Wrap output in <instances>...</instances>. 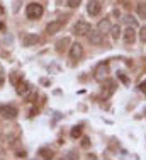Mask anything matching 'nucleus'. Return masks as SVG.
<instances>
[{
    "instance_id": "nucleus-1",
    "label": "nucleus",
    "mask_w": 146,
    "mask_h": 160,
    "mask_svg": "<svg viewBox=\"0 0 146 160\" xmlns=\"http://www.w3.org/2000/svg\"><path fill=\"white\" fill-rule=\"evenodd\" d=\"M43 12H44L43 5H41V3H37V2H31L29 5L26 7V17L31 19V21L39 19L41 16H43Z\"/></svg>"
},
{
    "instance_id": "nucleus-2",
    "label": "nucleus",
    "mask_w": 146,
    "mask_h": 160,
    "mask_svg": "<svg viewBox=\"0 0 146 160\" xmlns=\"http://www.w3.org/2000/svg\"><path fill=\"white\" fill-rule=\"evenodd\" d=\"M90 31H92V26L87 21H78L73 26V34H76V36H87Z\"/></svg>"
},
{
    "instance_id": "nucleus-3",
    "label": "nucleus",
    "mask_w": 146,
    "mask_h": 160,
    "mask_svg": "<svg viewBox=\"0 0 146 160\" xmlns=\"http://www.w3.org/2000/svg\"><path fill=\"white\" fill-rule=\"evenodd\" d=\"M65 24H66V19H56V21H51L48 26H46V32H48L49 36H53V34L60 32Z\"/></svg>"
},
{
    "instance_id": "nucleus-4",
    "label": "nucleus",
    "mask_w": 146,
    "mask_h": 160,
    "mask_svg": "<svg viewBox=\"0 0 146 160\" xmlns=\"http://www.w3.org/2000/svg\"><path fill=\"white\" fill-rule=\"evenodd\" d=\"M17 109L14 106H9V104H0V116L5 118V119H15L17 118Z\"/></svg>"
},
{
    "instance_id": "nucleus-5",
    "label": "nucleus",
    "mask_w": 146,
    "mask_h": 160,
    "mask_svg": "<svg viewBox=\"0 0 146 160\" xmlns=\"http://www.w3.org/2000/svg\"><path fill=\"white\" fill-rule=\"evenodd\" d=\"M100 10H102V3L99 2V0H90V2H88V5H87L88 16L95 17V16H99V14H100Z\"/></svg>"
},
{
    "instance_id": "nucleus-6",
    "label": "nucleus",
    "mask_w": 146,
    "mask_h": 160,
    "mask_svg": "<svg viewBox=\"0 0 146 160\" xmlns=\"http://www.w3.org/2000/svg\"><path fill=\"white\" fill-rule=\"evenodd\" d=\"M39 41H41V39H39V36H37V34H31V32H27V34H24V36H22V44H24L26 48L36 46Z\"/></svg>"
},
{
    "instance_id": "nucleus-7",
    "label": "nucleus",
    "mask_w": 146,
    "mask_h": 160,
    "mask_svg": "<svg viewBox=\"0 0 146 160\" xmlns=\"http://www.w3.org/2000/svg\"><path fill=\"white\" fill-rule=\"evenodd\" d=\"M83 56V46L80 43H73L70 46V60H80Z\"/></svg>"
},
{
    "instance_id": "nucleus-8",
    "label": "nucleus",
    "mask_w": 146,
    "mask_h": 160,
    "mask_svg": "<svg viewBox=\"0 0 146 160\" xmlns=\"http://www.w3.org/2000/svg\"><path fill=\"white\" fill-rule=\"evenodd\" d=\"M15 92H17L19 96H27L31 92V83L26 82V80H19V82L15 83Z\"/></svg>"
},
{
    "instance_id": "nucleus-9",
    "label": "nucleus",
    "mask_w": 146,
    "mask_h": 160,
    "mask_svg": "<svg viewBox=\"0 0 146 160\" xmlns=\"http://www.w3.org/2000/svg\"><path fill=\"white\" fill-rule=\"evenodd\" d=\"M122 38H124V43L126 44H133L136 41V31H134L133 26H129L124 32H122Z\"/></svg>"
},
{
    "instance_id": "nucleus-10",
    "label": "nucleus",
    "mask_w": 146,
    "mask_h": 160,
    "mask_svg": "<svg viewBox=\"0 0 146 160\" xmlns=\"http://www.w3.org/2000/svg\"><path fill=\"white\" fill-rule=\"evenodd\" d=\"M88 41L95 46H99V44L104 43V34H100L99 31H90L88 32Z\"/></svg>"
},
{
    "instance_id": "nucleus-11",
    "label": "nucleus",
    "mask_w": 146,
    "mask_h": 160,
    "mask_svg": "<svg viewBox=\"0 0 146 160\" xmlns=\"http://www.w3.org/2000/svg\"><path fill=\"white\" fill-rule=\"evenodd\" d=\"M107 73H109V67H107V63H100L97 67V70H95V77H97V80H102Z\"/></svg>"
},
{
    "instance_id": "nucleus-12",
    "label": "nucleus",
    "mask_w": 146,
    "mask_h": 160,
    "mask_svg": "<svg viewBox=\"0 0 146 160\" xmlns=\"http://www.w3.org/2000/svg\"><path fill=\"white\" fill-rule=\"evenodd\" d=\"M110 28H112V26H110V21H109V19H104V21L99 22L97 31L100 32V34H105V32H109V31H110Z\"/></svg>"
},
{
    "instance_id": "nucleus-13",
    "label": "nucleus",
    "mask_w": 146,
    "mask_h": 160,
    "mask_svg": "<svg viewBox=\"0 0 146 160\" xmlns=\"http://www.w3.org/2000/svg\"><path fill=\"white\" fill-rule=\"evenodd\" d=\"M109 32H110V36H112V39H114V41H117L119 38L122 36V31H121V28H119V26H112Z\"/></svg>"
},
{
    "instance_id": "nucleus-14",
    "label": "nucleus",
    "mask_w": 146,
    "mask_h": 160,
    "mask_svg": "<svg viewBox=\"0 0 146 160\" xmlns=\"http://www.w3.org/2000/svg\"><path fill=\"white\" fill-rule=\"evenodd\" d=\"M66 44H70V39L68 38H63V39H60L58 43H56V51H65L66 49Z\"/></svg>"
},
{
    "instance_id": "nucleus-15",
    "label": "nucleus",
    "mask_w": 146,
    "mask_h": 160,
    "mask_svg": "<svg viewBox=\"0 0 146 160\" xmlns=\"http://www.w3.org/2000/svg\"><path fill=\"white\" fill-rule=\"evenodd\" d=\"M136 12H138V16H139L141 19H146V3H138L136 5Z\"/></svg>"
},
{
    "instance_id": "nucleus-16",
    "label": "nucleus",
    "mask_w": 146,
    "mask_h": 160,
    "mask_svg": "<svg viewBox=\"0 0 146 160\" xmlns=\"http://www.w3.org/2000/svg\"><path fill=\"white\" fill-rule=\"evenodd\" d=\"M39 157H43V158H51V157H53V152L48 150V148H41V150H39Z\"/></svg>"
},
{
    "instance_id": "nucleus-17",
    "label": "nucleus",
    "mask_w": 146,
    "mask_h": 160,
    "mask_svg": "<svg viewBox=\"0 0 146 160\" xmlns=\"http://www.w3.org/2000/svg\"><path fill=\"white\" fill-rule=\"evenodd\" d=\"M71 136L73 138H80L82 136V126H75L71 129Z\"/></svg>"
},
{
    "instance_id": "nucleus-18",
    "label": "nucleus",
    "mask_w": 146,
    "mask_h": 160,
    "mask_svg": "<svg viewBox=\"0 0 146 160\" xmlns=\"http://www.w3.org/2000/svg\"><path fill=\"white\" fill-rule=\"evenodd\" d=\"M80 3H82V0H66V5H68V7H71V9L78 7Z\"/></svg>"
},
{
    "instance_id": "nucleus-19",
    "label": "nucleus",
    "mask_w": 146,
    "mask_h": 160,
    "mask_svg": "<svg viewBox=\"0 0 146 160\" xmlns=\"http://www.w3.org/2000/svg\"><path fill=\"white\" fill-rule=\"evenodd\" d=\"M122 21H124L126 24H131V26L136 24V19H134L133 16H124V19H122Z\"/></svg>"
},
{
    "instance_id": "nucleus-20",
    "label": "nucleus",
    "mask_w": 146,
    "mask_h": 160,
    "mask_svg": "<svg viewBox=\"0 0 146 160\" xmlns=\"http://www.w3.org/2000/svg\"><path fill=\"white\" fill-rule=\"evenodd\" d=\"M139 39L143 41V43H146V28H141V31H139Z\"/></svg>"
},
{
    "instance_id": "nucleus-21",
    "label": "nucleus",
    "mask_w": 146,
    "mask_h": 160,
    "mask_svg": "<svg viewBox=\"0 0 146 160\" xmlns=\"http://www.w3.org/2000/svg\"><path fill=\"white\" fill-rule=\"evenodd\" d=\"M88 143H90V140H88V138H83V142H82L83 147H88Z\"/></svg>"
},
{
    "instance_id": "nucleus-22",
    "label": "nucleus",
    "mask_w": 146,
    "mask_h": 160,
    "mask_svg": "<svg viewBox=\"0 0 146 160\" xmlns=\"http://www.w3.org/2000/svg\"><path fill=\"white\" fill-rule=\"evenodd\" d=\"M139 87H141V90H146V80H144V82H143V83H141V85H139Z\"/></svg>"
},
{
    "instance_id": "nucleus-23",
    "label": "nucleus",
    "mask_w": 146,
    "mask_h": 160,
    "mask_svg": "<svg viewBox=\"0 0 146 160\" xmlns=\"http://www.w3.org/2000/svg\"><path fill=\"white\" fill-rule=\"evenodd\" d=\"M3 83V77H2V73H0V85Z\"/></svg>"
},
{
    "instance_id": "nucleus-24",
    "label": "nucleus",
    "mask_w": 146,
    "mask_h": 160,
    "mask_svg": "<svg viewBox=\"0 0 146 160\" xmlns=\"http://www.w3.org/2000/svg\"><path fill=\"white\" fill-rule=\"evenodd\" d=\"M2 14H3V7L0 5V16H2Z\"/></svg>"
},
{
    "instance_id": "nucleus-25",
    "label": "nucleus",
    "mask_w": 146,
    "mask_h": 160,
    "mask_svg": "<svg viewBox=\"0 0 146 160\" xmlns=\"http://www.w3.org/2000/svg\"><path fill=\"white\" fill-rule=\"evenodd\" d=\"M2 29H3V24H2V22H0V31H2Z\"/></svg>"
}]
</instances>
